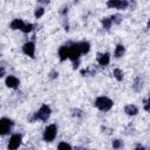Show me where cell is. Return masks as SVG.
I'll return each mask as SVG.
<instances>
[{
	"instance_id": "cell-9",
	"label": "cell",
	"mask_w": 150,
	"mask_h": 150,
	"mask_svg": "<svg viewBox=\"0 0 150 150\" xmlns=\"http://www.w3.org/2000/svg\"><path fill=\"white\" fill-rule=\"evenodd\" d=\"M59 56L61 61H64L66 59L69 57V47L67 46H61L59 48Z\"/></svg>"
},
{
	"instance_id": "cell-8",
	"label": "cell",
	"mask_w": 150,
	"mask_h": 150,
	"mask_svg": "<svg viewBox=\"0 0 150 150\" xmlns=\"http://www.w3.org/2000/svg\"><path fill=\"white\" fill-rule=\"evenodd\" d=\"M22 50L26 55H28L29 57H34V53H35V45L34 42H26L22 46Z\"/></svg>"
},
{
	"instance_id": "cell-14",
	"label": "cell",
	"mask_w": 150,
	"mask_h": 150,
	"mask_svg": "<svg viewBox=\"0 0 150 150\" xmlns=\"http://www.w3.org/2000/svg\"><path fill=\"white\" fill-rule=\"evenodd\" d=\"M101 22H102L103 28L109 29V28L111 27V25H112V19H111V18H104V19H102Z\"/></svg>"
},
{
	"instance_id": "cell-11",
	"label": "cell",
	"mask_w": 150,
	"mask_h": 150,
	"mask_svg": "<svg viewBox=\"0 0 150 150\" xmlns=\"http://www.w3.org/2000/svg\"><path fill=\"white\" fill-rule=\"evenodd\" d=\"M97 61H98V63H100L101 66H107V64L109 63V61H110V55H109L108 53L100 54V55L97 56Z\"/></svg>"
},
{
	"instance_id": "cell-19",
	"label": "cell",
	"mask_w": 150,
	"mask_h": 150,
	"mask_svg": "<svg viewBox=\"0 0 150 150\" xmlns=\"http://www.w3.org/2000/svg\"><path fill=\"white\" fill-rule=\"evenodd\" d=\"M33 28H34V25L33 23H25V26H23V28L21 30L23 33H29V32L33 30Z\"/></svg>"
},
{
	"instance_id": "cell-24",
	"label": "cell",
	"mask_w": 150,
	"mask_h": 150,
	"mask_svg": "<svg viewBox=\"0 0 150 150\" xmlns=\"http://www.w3.org/2000/svg\"><path fill=\"white\" fill-rule=\"evenodd\" d=\"M144 109H145V110H150V95H149V98H148V101L145 102Z\"/></svg>"
},
{
	"instance_id": "cell-29",
	"label": "cell",
	"mask_w": 150,
	"mask_h": 150,
	"mask_svg": "<svg viewBox=\"0 0 150 150\" xmlns=\"http://www.w3.org/2000/svg\"><path fill=\"white\" fill-rule=\"evenodd\" d=\"M148 28H150V20H149V22H148Z\"/></svg>"
},
{
	"instance_id": "cell-17",
	"label": "cell",
	"mask_w": 150,
	"mask_h": 150,
	"mask_svg": "<svg viewBox=\"0 0 150 150\" xmlns=\"http://www.w3.org/2000/svg\"><path fill=\"white\" fill-rule=\"evenodd\" d=\"M80 46H81V53L82 54H87L89 52V49H90V45L88 42H86V41L84 42H81Z\"/></svg>"
},
{
	"instance_id": "cell-13",
	"label": "cell",
	"mask_w": 150,
	"mask_h": 150,
	"mask_svg": "<svg viewBox=\"0 0 150 150\" xmlns=\"http://www.w3.org/2000/svg\"><path fill=\"white\" fill-rule=\"evenodd\" d=\"M124 111H125L128 115L134 116V115H136V114L138 112V109H137V107H136V105H134V104H128V105H125Z\"/></svg>"
},
{
	"instance_id": "cell-16",
	"label": "cell",
	"mask_w": 150,
	"mask_h": 150,
	"mask_svg": "<svg viewBox=\"0 0 150 150\" xmlns=\"http://www.w3.org/2000/svg\"><path fill=\"white\" fill-rule=\"evenodd\" d=\"M124 54V46L123 45H117L116 49H115V56L116 57H121Z\"/></svg>"
},
{
	"instance_id": "cell-18",
	"label": "cell",
	"mask_w": 150,
	"mask_h": 150,
	"mask_svg": "<svg viewBox=\"0 0 150 150\" xmlns=\"http://www.w3.org/2000/svg\"><path fill=\"white\" fill-rule=\"evenodd\" d=\"M57 150H71V146L66 142H61L57 145Z\"/></svg>"
},
{
	"instance_id": "cell-22",
	"label": "cell",
	"mask_w": 150,
	"mask_h": 150,
	"mask_svg": "<svg viewBox=\"0 0 150 150\" xmlns=\"http://www.w3.org/2000/svg\"><path fill=\"white\" fill-rule=\"evenodd\" d=\"M122 145H123L122 141H120V139L112 141V148H114V149H120V148H122Z\"/></svg>"
},
{
	"instance_id": "cell-26",
	"label": "cell",
	"mask_w": 150,
	"mask_h": 150,
	"mask_svg": "<svg viewBox=\"0 0 150 150\" xmlns=\"http://www.w3.org/2000/svg\"><path fill=\"white\" fill-rule=\"evenodd\" d=\"M135 150H145V148L143 146V145H141V144H138L136 148H135Z\"/></svg>"
},
{
	"instance_id": "cell-12",
	"label": "cell",
	"mask_w": 150,
	"mask_h": 150,
	"mask_svg": "<svg viewBox=\"0 0 150 150\" xmlns=\"http://www.w3.org/2000/svg\"><path fill=\"white\" fill-rule=\"evenodd\" d=\"M25 26L23 21L21 19H14L12 22H11V28L12 29H22Z\"/></svg>"
},
{
	"instance_id": "cell-23",
	"label": "cell",
	"mask_w": 150,
	"mask_h": 150,
	"mask_svg": "<svg viewBox=\"0 0 150 150\" xmlns=\"http://www.w3.org/2000/svg\"><path fill=\"white\" fill-rule=\"evenodd\" d=\"M111 19H112V22L120 23V21H121V15H118V14H115V15H112V16H111Z\"/></svg>"
},
{
	"instance_id": "cell-4",
	"label": "cell",
	"mask_w": 150,
	"mask_h": 150,
	"mask_svg": "<svg viewBox=\"0 0 150 150\" xmlns=\"http://www.w3.org/2000/svg\"><path fill=\"white\" fill-rule=\"evenodd\" d=\"M81 46L80 43H71V46L69 47V59L74 62L79 61V57L81 55Z\"/></svg>"
},
{
	"instance_id": "cell-15",
	"label": "cell",
	"mask_w": 150,
	"mask_h": 150,
	"mask_svg": "<svg viewBox=\"0 0 150 150\" xmlns=\"http://www.w3.org/2000/svg\"><path fill=\"white\" fill-rule=\"evenodd\" d=\"M142 83H143V82H142V79L138 76V77H136L132 88H134L136 91H141V89H142Z\"/></svg>"
},
{
	"instance_id": "cell-7",
	"label": "cell",
	"mask_w": 150,
	"mask_h": 150,
	"mask_svg": "<svg viewBox=\"0 0 150 150\" xmlns=\"http://www.w3.org/2000/svg\"><path fill=\"white\" fill-rule=\"evenodd\" d=\"M108 7H112V8H118V9H125L129 5L128 1L125 0H109L107 2Z\"/></svg>"
},
{
	"instance_id": "cell-25",
	"label": "cell",
	"mask_w": 150,
	"mask_h": 150,
	"mask_svg": "<svg viewBox=\"0 0 150 150\" xmlns=\"http://www.w3.org/2000/svg\"><path fill=\"white\" fill-rule=\"evenodd\" d=\"M74 115H76V116H81V115H82V114H81V110L75 109V110H74Z\"/></svg>"
},
{
	"instance_id": "cell-6",
	"label": "cell",
	"mask_w": 150,
	"mask_h": 150,
	"mask_svg": "<svg viewBox=\"0 0 150 150\" xmlns=\"http://www.w3.org/2000/svg\"><path fill=\"white\" fill-rule=\"evenodd\" d=\"M21 135L20 134H14L11 138H9V142H8V150H16L20 144H21Z\"/></svg>"
},
{
	"instance_id": "cell-3",
	"label": "cell",
	"mask_w": 150,
	"mask_h": 150,
	"mask_svg": "<svg viewBox=\"0 0 150 150\" xmlns=\"http://www.w3.org/2000/svg\"><path fill=\"white\" fill-rule=\"evenodd\" d=\"M56 132H57V128H56L55 124L48 125V127L45 129V131H43V139H45L46 142H52V141L55 138Z\"/></svg>"
},
{
	"instance_id": "cell-5",
	"label": "cell",
	"mask_w": 150,
	"mask_h": 150,
	"mask_svg": "<svg viewBox=\"0 0 150 150\" xmlns=\"http://www.w3.org/2000/svg\"><path fill=\"white\" fill-rule=\"evenodd\" d=\"M12 127H13L12 120L6 118V117H2V118L0 120V134H1V135H6V134L11 130Z\"/></svg>"
},
{
	"instance_id": "cell-21",
	"label": "cell",
	"mask_w": 150,
	"mask_h": 150,
	"mask_svg": "<svg viewBox=\"0 0 150 150\" xmlns=\"http://www.w3.org/2000/svg\"><path fill=\"white\" fill-rule=\"evenodd\" d=\"M43 13H45V9H43V7H39V8H36V11H35V18L36 19H39V18H41L42 15H43Z\"/></svg>"
},
{
	"instance_id": "cell-20",
	"label": "cell",
	"mask_w": 150,
	"mask_h": 150,
	"mask_svg": "<svg viewBox=\"0 0 150 150\" xmlns=\"http://www.w3.org/2000/svg\"><path fill=\"white\" fill-rule=\"evenodd\" d=\"M114 75H115L116 80L122 81V79H123V71H122L121 69H115V70H114Z\"/></svg>"
},
{
	"instance_id": "cell-1",
	"label": "cell",
	"mask_w": 150,
	"mask_h": 150,
	"mask_svg": "<svg viewBox=\"0 0 150 150\" xmlns=\"http://www.w3.org/2000/svg\"><path fill=\"white\" fill-rule=\"evenodd\" d=\"M95 107L98 108L101 111H108L112 107V101L105 96H100L95 101Z\"/></svg>"
},
{
	"instance_id": "cell-2",
	"label": "cell",
	"mask_w": 150,
	"mask_h": 150,
	"mask_svg": "<svg viewBox=\"0 0 150 150\" xmlns=\"http://www.w3.org/2000/svg\"><path fill=\"white\" fill-rule=\"evenodd\" d=\"M50 115V108L47 105V104H43L35 114L34 116L30 118V120H41V121H47L48 117Z\"/></svg>"
},
{
	"instance_id": "cell-10",
	"label": "cell",
	"mask_w": 150,
	"mask_h": 150,
	"mask_svg": "<svg viewBox=\"0 0 150 150\" xmlns=\"http://www.w3.org/2000/svg\"><path fill=\"white\" fill-rule=\"evenodd\" d=\"M6 86L9 87V88H16V87L19 86V80H18L15 76L9 75V76L6 79Z\"/></svg>"
},
{
	"instance_id": "cell-27",
	"label": "cell",
	"mask_w": 150,
	"mask_h": 150,
	"mask_svg": "<svg viewBox=\"0 0 150 150\" xmlns=\"http://www.w3.org/2000/svg\"><path fill=\"white\" fill-rule=\"evenodd\" d=\"M57 76V73H55V71H52V74H50V77L52 79H54V77H56Z\"/></svg>"
},
{
	"instance_id": "cell-28",
	"label": "cell",
	"mask_w": 150,
	"mask_h": 150,
	"mask_svg": "<svg viewBox=\"0 0 150 150\" xmlns=\"http://www.w3.org/2000/svg\"><path fill=\"white\" fill-rule=\"evenodd\" d=\"M74 150H86V149H83V148H80V146H76Z\"/></svg>"
}]
</instances>
